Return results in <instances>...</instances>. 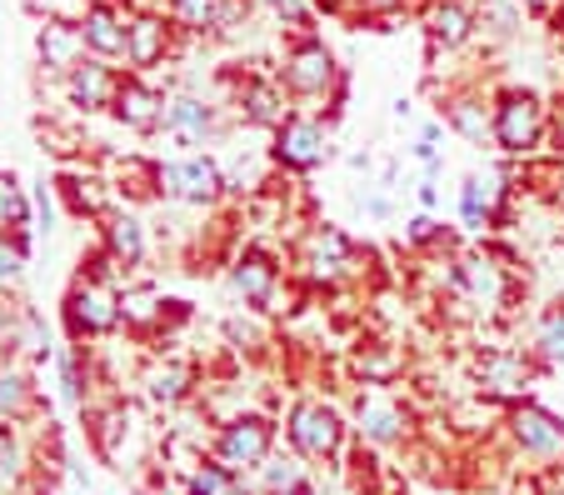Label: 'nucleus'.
<instances>
[{"instance_id": "1", "label": "nucleus", "mask_w": 564, "mask_h": 495, "mask_svg": "<svg viewBox=\"0 0 564 495\" xmlns=\"http://www.w3.org/2000/svg\"><path fill=\"white\" fill-rule=\"evenodd\" d=\"M120 266L106 256V246H96L80 260V276L65 291V335L75 345L80 341H106L120 331Z\"/></svg>"}, {"instance_id": "2", "label": "nucleus", "mask_w": 564, "mask_h": 495, "mask_svg": "<svg viewBox=\"0 0 564 495\" xmlns=\"http://www.w3.org/2000/svg\"><path fill=\"white\" fill-rule=\"evenodd\" d=\"M275 76H280V86L290 90V100H295V106L325 100V106H330V120L340 116L345 96H350V76H345V65L335 61V51L319 41L315 31L295 35V41L285 45V55H280V65H275Z\"/></svg>"}, {"instance_id": "3", "label": "nucleus", "mask_w": 564, "mask_h": 495, "mask_svg": "<svg viewBox=\"0 0 564 495\" xmlns=\"http://www.w3.org/2000/svg\"><path fill=\"white\" fill-rule=\"evenodd\" d=\"M514 256L500 246H475V250H459L455 256V286H449V295H459L465 305H475L485 321H495V315L510 311L514 301Z\"/></svg>"}, {"instance_id": "4", "label": "nucleus", "mask_w": 564, "mask_h": 495, "mask_svg": "<svg viewBox=\"0 0 564 495\" xmlns=\"http://www.w3.org/2000/svg\"><path fill=\"white\" fill-rule=\"evenodd\" d=\"M86 431H90V445L106 465H116L120 475L145 465V451H150V435H145V420L130 400L110 396V400H90L86 406Z\"/></svg>"}, {"instance_id": "5", "label": "nucleus", "mask_w": 564, "mask_h": 495, "mask_svg": "<svg viewBox=\"0 0 564 495\" xmlns=\"http://www.w3.org/2000/svg\"><path fill=\"white\" fill-rule=\"evenodd\" d=\"M544 140H550V100L524 86L495 90V151L530 161L540 155Z\"/></svg>"}, {"instance_id": "6", "label": "nucleus", "mask_w": 564, "mask_h": 495, "mask_svg": "<svg viewBox=\"0 0 564 495\" xmlns=\"http://www.w3.org/2000/svg\"><path fill=\"white\" fill-rule=\"evenodd\" d=\"M350 431H355V441L375 445V451H394V445L415 441V410L394 396L390 386H365L350 400Z\"/></svg>"}, {"instance_id": "7", "label": "nucleus", "mask_w": 564, "mask_h": 495, "mask_svg": "<svg viewBox=\"0 0 564 495\" xmlns=\"http://www.w3.org/2000/svg\"><path fill=\"white\" fill-rule=\"evenodd\" d=\"M285 441L305 461H335L350 441V416L319 396H305L285 410Z\"/></svg>"}, {"instance_id": "8", "label": "nucleus", "mask_w": 564, "mask_h": 495, "mask_svg": "<svg viewBox=\"0 0 564 495\" xmlns=\"http://www.w3.org/2000/svg\"><path fill=\"white\" fill-rule=\"evenodd\" d=\"M500 431H505V441H510V451L520 455V461H534L540 471L564 461V420L554 416V410H544L540 400L524 396V400H514V406H505Z\"/></svg>"}, {"instance_id": "9", "label": "nucleus", "mask_w": 564, "mask_h": 495, "mask_svg": "<svg viewBox=\"0 0 564 495\" xmlns=\"http://www.w3.org/2000/svg\"><path fill=\"white\" fill-rule=\"evenodd\" d=\"M295 270L315 291H340L345 280L360 276V246H355L340 226H310L305 236H300Z\"/></svg>"}, {"instance_id": "10", "label": "nucleus", "mask_w": 564, "mask_h": 495, "mask_svg": "<svg viewBox=\"0 0 564 495\" xmlns=\"http://www.w3.org/2000/svg\"><path fill=\"white\" fill-rule=\"evenodd\" d=\"M275 435H280V426L265 416V410H235V416L220 420V431L210 435L205 451H210L220 465H230L235 475H250L275 455Z\"/></svg>"}, {"instance_id": "11", "label": "nucleus", "mask_w": 564, "mask_h": 495, "mask_svg": "<svg viewBox=\"0 0 564 495\" xmlns=\"http://www.w3.org/2000/svg\"><path fill=\"white\" fill-rule=\"evenodd\" d=\"M325 161H330V120L290 110L285 126L270 130V165L280 175H315Z\"/></svg>"}, {"instance_id": "12", "label": "nucleus", "mask_w": 564, "mask_h": 495, "mask_svg": "<svg viewBox=\"0 0 564 495\" xmlns=\"http://www.w3.org/2000/svg\"><path fill=\"white\" fill-rule=\"evenodd\" d=\"M225 165L210 155H181V161H155V201H181L195 211H215L225 201Z\"/></svg>"}, {"instance_id": "13", "label": "nucleus", "mask_w": 564, "mask_h": 495, "mask_svg": "<svg viewBox=\"0 0 564 495\" xmlns=\"http://www.w3.org/2000/svg\"><path fill=\"white\" fill-rule=\"evenodd\" d=\"M540 361L534 351H510V345H490L485 356L475 361V396L490 400V406H514V400L530 396V386L540 380Z\"/></svg>"}, {"instance_id": "14", "label": "nucleus", "mask_w": 564, "mask_h": 495, "mask_svg": "<svg viewBox=\"0 0 564 495\" xmlns=\"http://www.w3.org/2000/svg\"><path fill=\"white\" fill-rule=\"evenodd\" d=\"M225 286L246 311H280V260L270 256L265 246H246L230 256V270H225Z\"/></svg>"}, {"instance_id": "15", "label": "nucleus", "mask_w": 564, "mask_h": 495, "mask_svg": "<svg viewBox=\"0 0 564 495\" xmlns=\"http://www.w3.org/2000/svg\"><path fill=\"white\" fill-rule=\"evenodd\" d=\"M175 35H181V31L171 25L165 6L130 11V21H126V71H140V76L160 71V65L175 55Z\"/></svg>"}, {"instance_id": "16", "label": "nucleus", "mask_w": 564, "mask_h": 495, "mask_svg": "<svg viewBox=\"0 0 564 495\" xmlns=\"http://www.w3.org/2000/svg\"><path fill=\"white\" fill-rule=\"evenodd\" d=\"M514 191H520V185L500 171L465 175V181H459V220H465V230L505 226V220H510V205H514Z\"/></svg>"}, {"instance_id": "17", "label": "nucleus", "mask_w": 564, "mask_h": 495, "mask_svg": "<svg viewBox=\"0 0 564 495\" xmlns=\"http://www.w3.org/2000/svg\"><path fill=\"white\" fill-rule=\"evenodd\" d=\"M165 15L191 41H215V35H230L235 25H246L250 0H165Z\"/></svg>"}, {"instance_id": "18", "label": "nucleus", "mask_w": 564, "mask_h": 495, "mask_svg": "<svg viewBox=\"0 0 564 495\" xmlns=\"http://www.w3.org/2000/svg\"><path fill=\"white\" fill-rule=\"evenodd\" d=\"M165 100L171 96L160 86H150L140 71H126L116 86V100H110V116H116L130 136H160V126H165Z\"/></svg>"}, {"instance_id": "19", "label": "nucleus", "mask_w": 564, "mask_h": 495, "mask_svg": "<svg viewBox=\"0 0 564 495\" xmlns=\"http://www.w3.org/2000/svg\"><path fill=\"white\" fill-rule=\"evenodd\" d=\"M445 126L455 130L465 146H495V96H485V86L465 80V86H449L445 90Z\"/></svg>"}, {"instance_id": "20", "label": "nucleus", "mask_w": 564, "mask_h": 495, "mask_svg": "<svg viewBox=\"0 0 564 495\" xmlns=\"http://www.w3.org/2000/svg\"><path fill=\"white\" fill-rule=\"evenodd\" d=\"M195 366L191 361H181V356H150L145 361V370H140V396L150 400L155 410H181L185 400L195 396Z\"/></svg>"}, {"instance_id": "21", "label": "nucleus", "mask_w": 564, "mask_h": 495, "mask_svg": "<svg viewBox=\"0 0 564 495\" xmlns=\"http://www.w3.org/2000/svg\"><path fill=\"white\" fill-rule=\"evenodd\" d=\"M235 110H240V120L256 130H280L285 126V116L295 110V100H290V90L280 86V76H246L240 80V90H235Z\"/></svg>"}, {"instance_id": "22", "label": "nucleus", "mask_w": 564, "mask_h": 495, "mask_svg": "<svg viewBox=\"0 0 564 495\" xmlns=\"http://www.w3.org/2000/svg\"><path fill=\"white\" fill-rule=\"evenodd\" d=\"M165 140H175L181 151H195V146H205V140L220 130V110L210 106L205 96H195V90H181V96L165 100Z\"/></svg>"}, {"instance_id": "23", "label": "nucleus", "mask_w": 564, "mask_h": 495, "mask_svg": "<svg viewBox=\"0 0 564 495\" xmlns=\"http://www.w3.org/2000/svg\"><path fill=\"white\" fill-rule=\"evenodd\" d=\"M61 86H65V96H70V106L80 110V116H96V110H110V100H116L120 71L110 61H100V55H86L70 76H61Z\"/></svg>"}, {"instance_id": "24", "label": "nucleus", "mask_w": 564, "mask_h": 495, "mask_svg": "<svg viewBox=\"0 0 564 495\" xmlns=\"http://www.w3.org/2000/svg\"><path fill=\"white\" fill-rule=\"evenodd\" d=\"M126 21L130 11L120 0H90L86 15H80V35H86V51L100 61H126Z\"/></svg>"}, {"instance_id": "25", "label": "nucleus", "mask_w": 564, "mask_h": 495, "mask_svg": "<svg viewBox=\"0 0 564 495\" xmlns=\"http://www.w3.org/2000/svg\"><path fill=\"white\" fill-rule=\"evenodd\" d=\"M479 31V15L469 0H430L425 6V41L430 51H459L469 45V35Z\"/></svg>"}, {"instance_id": "26", "label": "nucleus", "mask_w": 564, "mask_h": 495, "mask_svg": "<svg viewBox=\"0 0 564 495\" xmlns=\"http://www.w3.org/2000/svg\"><path fill=\"white\" fill-rule=\"evenodd\" d=\"M35 55H41V71L70 76L90 51H86V35H80L75 21H41V31H35Z\"/></svg>"}, {"instance_id": "27", "label": "nucleus", "mask_w": 564, "mask_h": 495, "mask_svg": "<svg viewBox=\"0 0 564 495\" xmlns=\"http://www.w3.org/2000/svg\"><path fill=\"white\" fill-rule=\"evenodd\" d=\"M100 246H106V256L120 266V276L126 270H135L140 260H145V226H140L135 211H106L100 216Z\"/></svg>"}, {"instance_id": "28", "label": "nucleus", "mask_w": 564, "mask_h": 495, "mask_svg": "<svg viewBox=\"0 0 564 495\" xmlns=\"http://www.w3.org/2000/svg\"><path fill=\"white\" fill-rule=\"evenodd\" d=\"M55 191H61V201H65V211H75V216H90V220H100L106 211H116V191H110L100 175H61L55 181Z\"/></svg>"}, {"instance_id": "29", "label": "nucleus", "mask_w": 564, "mask_h": 495, "mask_svg": "<svg viewBox=\"0 0 564 495\" xmlns=\"http://www.w3.org/2000/svg\"><path fill=\"white\" fill-rule=\"evenodd\" d=\"M260 495H310V461L295 451H275L265 465L256 471Z\"/></svg>"}, {"instance_id": "30", "label": "nucleus", "mask_w": 564, "mask_h": 495, "mask_svg": "<svg viewBox=\"0 0 564 495\" xmlns=\"http://www.w3.org/2000/svg\"><path fill=\"white\" fill-rule=\"evenodd\" d=\"M160 315H165L160 291H150V286H120V325L130 335H160L165 331Z\"/></svg>"}, {"instance_id": "31", "label": "nucleus", "mask_w": 564, "mask_h": 495, "mask_svg": "<svg viewBox=\"0 0 564 495\" xmlns=\"http://www.w3.org/2000/svg\"><path fill=\"white\" fill-rule=\"evenodd\" d=\"M350 366H355V376H360V386H394V380L405 376V351L375 341V345H360V351H355Z\"/></svg>"}, {"instance_id": "32", "label": "nucleus", "mask_w": 564, "mask_h": 495, "mask_svg": "<svg viewBox=\"0 0 564 495\" xmlns=\"http://www.w3.org/2000/svg\"><path fill=\"white\" fill-rule=\"evenodd\" d=\"M35 410H45V400H41V390L31 386V376L25 370H15V366H0V420H31Z\"/></svg>"}, {"instance_id": "33", "label": "nucleus", "mask_w": 564, "mask_h": 495, "mask_svg": "<svg viewBox=\"0 0 564 495\" xmlns=\"http://www.w3.org/2000/svg\"><path fill=\"white\" fill-rule=\"evenodd\" d=\"M534 361L544 370H564V301L544 305L540 321H534V341H530Z\"/></svg>"}, {"instance_id": "34", "label": "nucleus", "mask_w": 564, "mask_h": 495, "mask_svg": "<svg viewBox=\"0 0 564 495\" xmlns=\"http://www.w3.org/2000/svg\"><path fill=\"white\" fill-rule=\"evenodd\" d=\"M235 481H240V475H235L230 465H220V461H215L210 451H205L200 461H195L191 471H185L181 491H185V495H225V491H230Z\"/></svg>"}, {"instance_id": "35", "label": "nucleus", "mask_w": 564, "mask_h": 495, "mask_svg": "<svg viewBox=\"0 0 564 495\" xmlns=\"http://www.w3.org/2000/svg\"><path fill=\"white\" fill-rule=\"evenodd\" d=\"M31 260V230L25 226H6L0 230V286H15Z\"/></svg>"}, {"instance_id": "36", "label": "nucleus", "mask_w": 564, "mask_h": 495, "mask_svg": "<svg viewBox=\"0 0 564 495\" xmlns=\"http://www.w3.org/2000/svg\"><path fill=\"white\" fill-rule=\"evenodd\" d=\"M15 356H25V361H51V356H55V345H51V335H45L41 311H31V305L21 311V331H15Z\"/></svg>"}, {"instance_id": "37", "label": "nucleus", "mask_w": 564, "mask_h": 495, "mask_svg": "<svg viewBox=\"0 0 564 495\" xmlns=\"http://www.w3.org/2000/svg\"><path fill=\"white\" fill-rule=\"evenodd\" d=\"M270 15H275L280 31H295V35H310L319 21V6L315 0H260Z\"/></svg>"}, {"instance_id": "38", "label": "nucleus", "mask_w": 564, "mask_h": 495, "mask_svg": "<svg viewBox=\"0 0 564 495\" xmlns=\"http://www.w3.org/2000/svg\"><path fill=\"white\" fill-rule=\"evenodd\" d=\"M0 226H31V195L15 185L11 171H0Z\"/></svg>"}, {"instance_id": "39", "label": "nucleus", "mask_w": 564, "mask_h": 495, "mask_svg": "<svg viewBox=\"0 0 564 495\" xmlns=\"http://www.w3.org/2000/svg\"><path fill=\"white\" fill-rule=\"evenodd\" d=\"M415 0H345V15L340 21H355V25H365V21H394V15H405Z\"/></svg>"}, {"instance_id": "40", "label": "nucleus", "mask_w": 564, "mask_h": 495, "mask_svg": "<svg viewBox=\"0 0 564 495\" xmlns=\"http://www.w3.org/2000/svg\"><path fill=\"white\" fill-rule=\"evenodd\" d=\"M25 6H31L35 15L45 11V21H75L80 25V15H86L90 0H25Z\"/></svg>"}, {"instance_id": "41", "label": "nucleus", "mask_w": 564, "mask_h": 495, "mask_svg": "<svg viewBox=\"0 0 564 495\" xmlns=\"http://www.w3.org/2000/svg\"><path fill=\"white\" fill-rule=\"evenodd\" d=\"M21 311H25V305H15V301H6V295H0V356H11V351H15Z\"/></svg>"}, {"instance_id": "42", "label": "nucleus", "mask_w": 564, "mask_h": 495, "mask_svg": "<svg viewBox=\"0 0 564 495\" xmlns=\"http://www.w3.org/2000/svg\"><path fill=\"white\" fill-rule=\"evenodd\" d=\"M550 151L564 161V96L550 100Z\"/></svg>"}, {"instance_id": "43", "label": "nucleus", "mask_w": 564, "mask_h": 495, "mask_svg": "<svg viewBox=\"0 0 564 495\" xmlns=\"http://www.w3.org/2000/svg\"><path fill=\"white\" fill-rule=\"evenodd\" d=\"M415 201H420V211H435V205H440V185H435V175L415 181Z\"/></svg>"}, {"instance_id": "44", "label": "nucleus", "mask_w": 564, "mask_h": 495, "mask_svg": "<svg viewBox=\"0 0 564 495\" xmlns=\"http://www.w3.org/2000/svg\"><path fill=\"white\" fill-rule=\"evenodd\" d=\"M520 11L534 15V21H550V15L560 11V0H520Z\"/></svg>"}, {"instance_id": "45", "label": "nucleus", "mask_w": 564, "mask_h": 495, "mask_svg": "<svg viewBox=\"0 0 564 495\" xmlns=\"http://www.w3.org/2000/svg\"><path fill=\"white\" fill-rule=\"evenodd\" d=\"M410 155H415V161L425 165V171H435V165H440V151H435V140H425V136L415 140V151H410Z\"/></svg>"}, {"instance_id": "46", "label": "nucleus", "mask_w": 564, "mask_h": 495, "mask_svg": "<svg viewBox=\"0 0 564 495\" xmlns=\"http://www.w3.org/2000/svg\"><path fill=\"white\" fill-rule=\"evenodd\" d=\"M360 205L370 216H390V201H384V195H360Z\"/></svg>"}, {"instance_id": "47", "label": "nucleus", "mask_w": 564, "mask_h": 495, "mask_svg": "<svg viewBox=\"0 0 564 495\" xmlns=\"http://www.w3.org/2000/svg\"><path fill=\"white\" fill-rule=\"evenodd\" d=\"M550 195H554V205H560V211H564V165H560V171H554V185H550Z\"/></svg>"}, {"instance_id": "48", "label": "nucleus", "mask_w": 564, "mask_h": 495, "mask_svg": "<svg viewBox=\"0 0 564 495\" xmlns=\"http://www.w3.org/2000/svg\"><path fill=\"white\" fill-rule=\"evenodd\" d=\"M225 495H260V485H250L246 475H240V481H235V485H230V491H225Z\"/></svg>"}, {"instance_id": "49", "label": "nucleus", "mask_w": 564, "mask_h": 495, "mask_svg": "<svg viewBox=\"0 0 564 495\" xmlns=\"http://www.w3.org/2000/svg\"><path fill=\"white\" fill-rule=\"evenodd\" d=\"M319 15H345V0H315Z\"/></svg>"}, {"instance_id": "50", "label": "nucleus", "mask_w": 564, "mask_h": 495, "mask_svg": "<svg viewBox=\"0 0 564 495\" xmlns=\"http://www.w3.org/2000/svg\"><path fill=\"white\" fill-rule=\"evenodd\" d=\"M544 25H550V31H554V35H560V41H564V0H560V11H554V15H550V21H544Z\"/></svg>"}, {"instance_id": "51", "label": "nucleus", "mask_w": 564, "mask_h": 495, "mask_svg": "<svg viewBox=\"0 0 564 495\" xmlns=\"http://www.w3.org/2000/svg\"><path fill=\"white\" fill-rule=\"evenodd\" d=\"M479 495H500V491H479Z\"/></svg>"}, {"instance_id": "52", "label": "nucleus", "mask_w": 564, "mask_h": 495, "mask_svg": "<svg viewBox=\"0 0 564 495\" xmlns=\"http://www.w3.org/2000/svg\"><path fill=\"white\" fill-rule=\"evenodd\" d=\"M160 495H171V491H160Z\"/></svg>"}, {"instance_id": "53", "label": "nucleus", "mask_w": 564, "mask_h": 495, "mask_svg": "<svg viewBox=\"0 0 564 495\" xmlns=\"http://www.w3.org/2000/svg\"><path fill=\"white\" fill-rule=\"evenodd\" d=\"M560 471H564V461H560Z\"/></svg>"}]
</instances>
